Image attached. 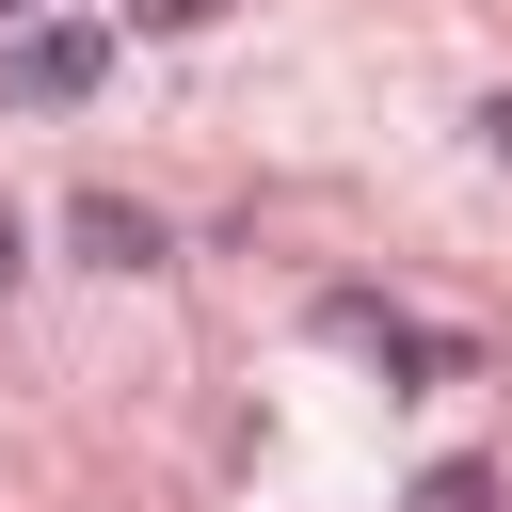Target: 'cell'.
Segmentation results:
<instances>
[{"mask_svg":"<svg viewBox=\"0 0 512 512\" xmlns=\"http://www.w3.org/2000/svg\"><path fill=\"white\" fill-rule=\"evenodd\" d=\"M112 80V16H32L0 32V112H80Z\"/></svg>","mask_w":512,"mask_h":512,"instance_id":"cell-1","label":"cell"},{"mask_svg":"<svg viewBox=\"0 0 512 512\" xmlns=\"http://www.w3.org/2000/svg\"><path fill=\"white\" fill-rule=\"evenodd\" d=\"M64 240H80L96 272H160V208H128V192H80V208H64Z\"/></svg>","mask_w":512,"mask_h":512,"instance_id":"cell-2","label":"cell"},{"mask_svg":"<svg viewBox=\"0 0 512 512\" xmlns=\"http://www.w3.org/2000/svg\"><path fill=\"white\" fill-rule=\"evenodd\" d=\"M400 512H496V464H432V480H416Z\"/></svg>","mask_w":512,"mask_h":512,"instance_id":"cell-3","label":"cell"},{"mask_svg":"<svg viewBox=\"0 0 512 512\" xmlns=\"http://www.w3.org/2000/svg\"><path fill=\"white\" fill-rule=\"evenodd\" d=\"M112 16H128V32H208L224 0H112Z\"/></svg>","mask_w":512,"mask_h":512,"instance_id":"cell-4","label":"cell"},{"mask_svg":"<svg viewBox=\"0 0 512 512\" xmlns=\"http://www.w3.org/2000/svg\"><path fill=\"white\" fill-rule=\"evenodd\" d=\"M480 144H496V160H512V96H496V112H480Z\"/></svg>","mask_w":512,"mask_h":512,"instance_id":"cell-5","label":"cell"},{"mask_svg":"<svg viewBox=\"0 0 512 512\" xmlns=\"http://www.w3.org/2000/svg\"><path fill=\"white\" fill-rule=\"evenodd\" d=\"M16 256H32V240H16V208H0V288H16Z\"/></svg>","mask_w":512,"mask_h":512,"instance_id":"cell-6","label":"cell"},{"mask_svg":"<svg viewBox=\"0 0 512 512\" xmlns=\"http://www.w3.org/2000/svg\"><path fill=\"white\" fill-rule=\"evenodd\" d=\"M0 32H32V0H0Z\"/></svg>","mask_w":512,"mask_h":512,"instance_id":"cell-7","label":"cell"}]
</instances>
